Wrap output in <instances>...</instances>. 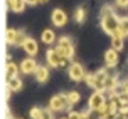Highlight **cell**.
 Segmentation results:
<instances>
[{"instance_id": "7a4b0ae2", "label": "cell", "mask_w": 128, "mask_h": 119, "mask_svg": "<svg viewBox=\"0 0 128 119\" xmlns=\"http://www.w3.org/2000/svg\"><path fill=\"white\" fill-rule=\"evenodd\" d=\"M56 50H58L62 57H68V59L74 54V50H72V44H71V40L68 37L59 39V44H58V49H56Z\"/></svg>"}, {"instance_id": "ac0fdd59", "label": "cell", "mask_w": 128, "mask_h": 119, "mask_svg": "<svg viewBox=\"0 0 128 119\" xmlns=\"http://www.w3.org/2000/svg\"><path fill=\"white\" fill-rule=\"evenodd\" d=\"M111 45H113V49H115V50L122 49V47H123V37H113Z\"/></svg>"}, {"instance_id": "1f68e13d", "label": "cell", "mask_w": 128, "mask_h": 119, "mask_svg": "<svg viewBox=\"0 0 128 119\" xmlns=\"http://www.w3.org/2000/svg\"><path fill=\"white\" fill-rule=\"evenodd\" d=\"M68 119H69V118H68Z\"/></svg>"}, {"instance_id": "7402d4cb", "label": "cell", "mask_w": 128, "mask_h": 119, "mask_svg": "<svg viewBox=\"0 0 128 119\" xmlns=\"http://www.w3.org/2000/svg\"><path fill=\"white\" fill-rule=\"evenodd\" d=\"M76 20L78 22H83L84 20V10L83 8H78L76 10Z\"/></svg>"}, {"instance_id": "30bf717a", "label": "cell", "mask_w": 128, "mask_h": 119, "mask_svg": "<svg viewBox=\"0 0 128 119\" xmlns=\"http://www.w3.org/2000/svg\"><path fill=\"white\" fill-rule=\"evenodd\" d=\"M104 60H106V64L108 65H116V62H118V54H116L115 49H110L106 54H104Z\"/></svg>"}, {"instance_id": "4fadbf2b", "label": "cell", "mask_w": 128, "mask_h": 119, "mask_svg": "<svg viewBox=\"0 0 128 119\" xmlns=\"http://www.w3.org/2000/svg\"><path fill=\"white\" fill-rule=\"evenodd\" d=\"M5 74L8 79H12V77H17V65L14 62H7L5 65Z\"/></svg>"}, {"instance_id": "d4e9b609", "label": "cell", "mask_w": 128, "mask_h": 119, "mask_svg": "<svg viewBox=\"0 0 128 119\" xmlns=\"http://www.w3.org/2000/svg\"><path fill=\"white\" fill-rule=\"evenodd\" d=\"M116 2H118V5H120V7H126L128 5V0H116Z\"/></svg>"}, {"instance_id": "e0dca14e", "label": "cell", "mask_w": 128, "mask_h": 119, "mask_svg": "<svg viewBox=\"0 0 128 119\" xmlns=\"http://www.w3.org/2000/svg\"><path fill=\"white\" fill-rule=\"evenodd\" d=\"M54 32L52 30H44L42 32V40H44L46 44H52V42H54Z\"/></svg>"}, {"instance_id": "5bb4252c", "label": "cell", "mask_w": 128, "mask_h": 119, "mask_svg": "<svg viewBox=\"0 0 128 119\" xmlns=\"http://www.w3.org/2000/svg\"><path fill=\"white\" fill-rule=\"evenodd\" d=\"M47 77H49L47 69H44V67H37V70H36V79H37L39 82H46Z\"/></svg>"}, {"instance_id": "ffe728a7", "label": "cell", "mask_w": 128, "mask_h": 119, "mask_svg": "<svg viewBox=\"0 0 128 119\" xmlns=\"http://www.w3.org/2000/svg\"><path fill=\"white\" fill-rule=\"evenodd\" d=\"M113 86H115V77H111V75H108L106 77V81H104V89H113Z\"/></svg>"}, {"instance_id": "f1b7e54d", "label": "cell", "mask_w": 128, "mask_h": 119, "mask_svg": "<svg viewBox=\"0 0 128 119\" xmlns=\"http://www.w3.org/2000/svg\"><path fill=\"white\" fill-rule=\"evenodd\" d=\"M123 22H125V25H126V29H128V19H126V20H123Z\"/></svg>"}, {"instance_id": "cb8c5ba5", "label": "cell", "mask_w": 128, "mask_h": 119, "mask_svg": "<svg viewBox=\"0 0 128 119\" xmlns=\"http://www.w3.org/2000/svg\"><path fill=\"white\" fill-rule=\"evenodd\" d=\"M42 119H52L49 111H42Z\"/></svg>"}, {"instance_id": "9c48e42d", "label": "cell", "mask_w": 128, "mask_h": 119, "mask_svg": "<svg viewBox=\"0 0 128 119\" xmlns=\"http://www.w3.org/2000/svg\"><path fill=\"white\" fill-rule=\"evenodd\" d=\"M24 50H26L27 54H30V56H36L37 54V42L34 40V39H26V42L22 44Z\"/></svg>"}, {"instance_id": "f546056e", "label": "cell", "mask_w": 128, "mask_h": 119, "mask_svg": "<svg viewBox=\"0 0 128 119\" xmlns=\"http://www.w3.org/2000/svg\"><path fill=\"white\" fill-rule=\"evenodd\" d=\"M44 2H47V0H40V3H44Z\"/></svg>"}, {"instance_id": "5b68a950", "label": "cell", "mask_w": 128, "mask_h": 119, "mask_svg": "<svg viewBox=\"0 0 128 119\" xmlns=\"http://www.w3.org/2000/svg\"><path fill=\"white\" fill-rule=\"evenodd\" d=\"M106 77H108V75L104 74V72H100V74H96V75H91L90 79H88V82H90V86H93L94 89H104Z\"/></svg>"}, {"instance_id": "44dd1931", "label": "cell", "mask_w": 128, "mask_h": 119, "mask_svg": "<svg viewBox=\"0 0 128 119\" xmlns=\"http://www.w3.org/2000/svg\"><path fill=\"white\" fill-rule=\"evenodd\" d=\"M30 116H32V119H42V111L39 107H34L30 111Z\"/></svg>"}, {"instance_id": "3957f363", "label": "cell", "mask_w": 128, "mask_h": 119, "mask_svg": "<svg viewBox=\"0 0 128 119\" xmlns=\"http://www.w3.org/2000/svg\"><path fill=\"white\" fill-rule=\"evenodd\" d=\"M47 62L51 65H54V67H58V65H64L68 62V57H62L56 49H51L47 52Z\"/></svg>"}, {"instance_id": "484cf974", "label": "cell", "mask_w": 128, "mask_h": 119, "mask_svg": "<svg viewBox=\"0 0 128 119\" xmlns=\"http://www.w3.org/2000/svg\"><path fill=\"white\" fill-rule=\"evenodd\" d=\"M103 119H116L115 114H108V116H103Z\"/></svg>"}, {"instance_id": "603a6c76", "label": "cell", "mask_w": 128, "mask_h": 119, "mask_svg": "<svg viewBox=\"0 0 128 119\" xmlns=\"http://www.w3.org/2000/svg\"><path fill=\"white\" fill-rule=\"evenodd\" d=\"M69 119H81V114H79V113H71Z\"/></svg>"}, {"instance_id": "d6986e66", "label": "cell", "mask_w": 128, "mask_h": 119, "mask_svg": "<svg viewBox=\"0 0 128 119\" xmlns=\"http://www.w3.org/2000/svg\"><path fill=\"white\" fill-rule=\"evenodd\" d=\"M68 99H69V104H78L79 102V94L78 92H69L68 94Z\"/></svg>"}, {"instance_id": "277c9868", "label": "cell", "mask_w": 128, "mask_h": 119, "mask_svg": "<svg viewBox=\"0 0 128 119\" xmlns=\"http://www.w3.org/2000/svg\"><path fill=\"white\" fill-rule=\"evenodd\" d=\"M69 104V99H68V96H54L51 99V109H54V111H61V109H64V107Z\"/></svg>"}, {"instance_id": "6da1fadb", "label": "cell", "mask_w": 128, "mask_h": 119, "mask_svg": "<svg viewBox=\"0 0 128 119\" xmlns=\"http://www.w3.org/2000/svg\"><path fill=\"white\" fill-rule=\"evenodd\" d=\"M106 10L103 12V29H104V32H108V34H115L116 30H118V27H120V20L116 19L115 15H113V12H110V7H104Z\"/></svg>"}, {"instance_id": "ba28073f", "label": "cell", "mask_w": 128, "mask_h": 119, "mask_svg": "<svg viewBox=\"0 0 128 119\" xmlns=\"http://www.w3.org/2000/svg\"><path fill=\"white\" fill-rule=\"evenodd\" d=\"M69 75H71V79H74V81H81L83 75H84L83 67H81L79 64H72L69 67Z\"/></svg>"}, {"instance_id": "8992f818", "label": "cell", "mask_w": 128, "mask_h": 119, "mask_svg": "<svg viewBox=\"0 0 128 119\" xmlns=\"http://www.w3.org/2000/svg\"><path fill=\"white\" fill-rule=\"evenodd\" d=\"M66 22H68V15H66V12L61 10V8H56V10L52 12V24L58 25V27H62Z\"/></svg>"}, {"instance_id": "9a60e30c", "label": "cell", "mask_w": 128, "mask_h": 119, "mask_svg": "<svg viewBox=\"0 0 128 119\" xmlns=\"http://www.w3.org/2000/svg\"><path fill=\"white\" fill-rule=\"evenodd\" d=\"M7 87H8V91H19L22 87V82L17 77H12V79H8V82H7Z\"/></svg>"}, {"instance_id": "4dcf8cb0", "label": "cell", "mask_w": 128, "mask_h": 119, "mask_svg": "<svg viewBox=\"0 0 128 119\" xmlns=\"http://www.w3.org/2000/svg\"><path fill=\"white\" fill-rule=\"evenodd\" d=\"M15 119H20V118H15Z\"/></svg>"}, {"instance_id": "8fae6325", "label": "cell", "mask_w": 128, "mask_h": 119, "mask_svg": "<svg viewBox=\"0 0 128 119\" xmlns=\"http://www.w3.org/2000/svg\"><path fill=\"white\" fill-rule=\"evenodd\" d=\"M7 5H8V8L14 10V12H22L26 2H24V0H7Z\"/></svg>"}, {"instance_id": "7c38bea8", "label": "cell", "mask_w": 128, "mask_h": 119, "mask_svg": "<svg viewBox=\"0 0 128 119\" xmlns=\"http://www.w3.org/2000/svg\"><path fill=\"white\" fill-rule=\"evenodd\" d=\"M22 70H24L26 74H30V72H36V70H37V65H36V62H34L32 59H26V60L22 62Z\"/></svg>"}, {"instance_id": "2e32d148", "label": "cell", "mask_w": 128, "mask_h": 119, "mask_svg": "<svg viewBox=\"0 0 128 119\" xmlns=\"http://www.w3.org/2000/svg\"><path fill=\"white\" fill-rule=\"evenodd\" d=\"M5 39H7V42H8V44H15V42H17V39H19V32L14 30V29H8V30H7Z\"/></svg>"}, {"instance_id": "52a82bcc", "label": "cell", "mask_w": 128, "mask_h": 119, "mask_svg": "<svg viewBox=\"0 0 128 119\" xmlns=\"http://www.w3.org/2000/svg\"><path fill=\"white\" fill-rule=\"evenodd\" d=\"M103 106H104V97H103V94L101 92H94L90 99V107L94 109V111H100Z\"/></svg>"}, {"instance_id": "83f0119b", "label": "cell", "mask_w": 128, "mask_h": 119, "mask_svg": "<svg viewBox=\"0 0 128 119\" xmlns=\"http://www.w3.org/2000/svg\"><path fill=\"white\" fill-rule=\"evenodd\" d=\"M81 119H90V116H86V114H83V116H81Z\"/></svg>"}, {"instance_id": "4316f807", "label": "cell", "mask_w": 128, "mask_h": 119, "mask_svg": "<svg viewBox=\"0 0 128 119\" xmlns=\"http://www.w3.org/2000/svg\"><path fill=\"white\" fill-rule=\"evenodd\" d=\"M29 3H32V5H36V3H40V0H27Z\"/></svg>"}]
</instances>
